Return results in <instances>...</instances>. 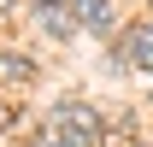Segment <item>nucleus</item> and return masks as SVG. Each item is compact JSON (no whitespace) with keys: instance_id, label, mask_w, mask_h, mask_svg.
<instances>
[{"instance_id":"f257e3e1","label":"nucleus","mask_w":153,"mask_h":147,"mask_svg":"<svg viewBox=\"0 0 153 147\" xmlns=\"http://www.w3.org/2000/svg\"><path fill=\"white\" fill-rule=\"evenodd\" d=\"M47 135H53L59 147H100V135H106V124H100L94 106H82V100H59L53 112H47Z\"/></svg>"},{"instance_id":"f03ea898","label":"nucleus","mask_w":153,"mask_h":147,"mask_svg":"<svg viewBox=\"0 0 153 147\" xmlns=\"http://www.w3.org/2000/svg\"><path fill=\"white\" fill-rule=\"evenodd\" d=\"M118 65H141V71H153V24L124 30V53H118Z\"/></svg>"},{"instance_id":"7ed1b4c3","label":"nucleus","mask_w":153,"mask_h":147,"mask_svg":"<svg viewBox=\"0 0 153 147\" xmlns=\"http://www.w3.org/2000/svg\"><path fill=\"white\" fill-rule=\"evenodd\" d=\"M71 18L88 30H112V0H71Z\"/></svg>"},{"instance_id":"20e7f679","label":"nucleus","mask_w":153,"mask_h":147,"mask_svg":"<svg viewBox=\"0 0 153 147\" xmlns=\"http://www.w3.org/2000/svg\"><path fill=\"white\" fill-rule=\"evenodd\" d=\"M36 24L47 30V36H59V41H65V36L76 30V18H71V6H41V12H36Z\"/></svg>"},{"instance_id":"39448f33","label":"nucleus","mask_w":153,"mask_h":147,"mask_svg":"<svg viewBox=\"0 0 153 147\" xmlns=\"http://www.w3.org/2000/svg\"><path fill=\"white\" fill-rule=\"evenodd\" d=\"M6 124H12V106H0V129H6Z\"/></svg>"},{"instance_id":"423d86ee","label":"nucleus","mask_w":153,"mask_h":147,"mask_svg":"<svg viewBox=\"0 0 153 147\" xmlns=\"http://www.w3.org/2000/svg\"><path fill=\"white\" fill-rule=\"evenodd\" d=\"M6 6H12V0H0V12H6Z\"/></svg>"}]
</instances>
